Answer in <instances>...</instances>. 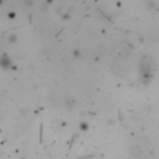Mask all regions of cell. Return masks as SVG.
I'll use <instances>...</instances> for the list:
<instances>
[{
  "label": "cell",
  "mask_w": 159,
  "mask_h": 159,
  "mask_svg": "<svg viewBox=\"0 0 159 159\" xmlns=\"http://www.w3.org/2000/svg\"><path fill=\"white\" fill-rule=\"evenodd\" d=\"M130 152H132L133 157H135V158H139V157L142 155V149H140V147H133V148L130 149Z\"/></svg>",
  "instance_id": "6da1fadb"
},
{
  "label": "cell",
  "mask_w": 159,
  "mask_h": 159,
  "mask_svg": "<svg viewBox=\"0 0 159 159\" xmlns=\"http://www.w3.org/2000/svg\"><path fill=\"white\" fill-rule=\"evenodd\" d=\"M15 39H16V35H11V36H9V41H11V42H14Z\"/></svg>",
  "instance_id": "7a4b0ae2"
}]
</instances>
